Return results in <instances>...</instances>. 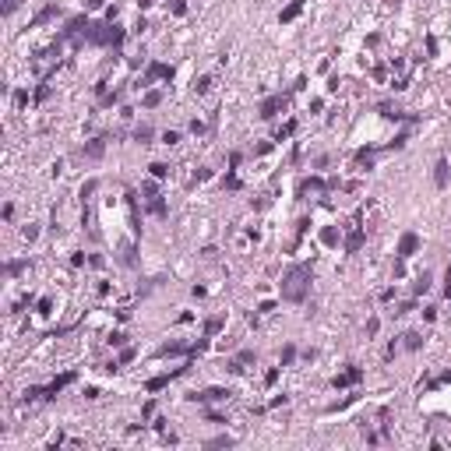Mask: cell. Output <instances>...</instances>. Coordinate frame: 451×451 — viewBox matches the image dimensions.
I'll use <instances>...</instances> for the list:
<instances>
[{
	"mask_svg": "<svg viewBox=\"0 0 451 451\" xmlns=\"http://www.w3.org/2000/svg\"><path fill=\"white\" fill-rule=\"evenodd\" d=\"M377 328H381V321H377V317H370V321H366V328H363V332H366V339H374V335H377Z\"/></svg>",
	"mask_w": 451,
	"mask_h": 451,
	"instance_id": "cell-38",
	"label": "cell"
},
{
	"mask_svg": "<svg viewBox=\"0 0 451 451\" xmlns=\"http://www.w3.org/2000/svg\"><path fill=\"white\" fill-rule=\"evenodd\" d=\"M363 243H366V229H349L346 240H342V247H346V254H356Z\"/></svg>",
	"mask_w": 451,
	"mask_h": 451,
	"instance_id": "cell-13",
	"label": "cell"
},
{
	"mask_svg": "<svg viewBox=\"0 0 451 451\" xmlns=\"http://www.w3.org/2000/svg\"><path fill=\"white\" fill-rule=\"evenodd\" d=\"M194 92H197V95L212 92V74H201V78H194Z\"/></svg>",
	"mask_w": 451,
	"mask_h": 451,
	"instance_id": "cell-24",
	"label": "cell"
},
{
	"mask_svg": "<svg viewBox=\"0 0 451 451\" xmlns=\"http://www.w3.org/2000/svg\"><path fill=\"white\" fill-rule=\"evenodd\" d=\"M321 190H328V183L321 180V177H307V180H300V197H307V194H321Z\"/></svg>",
	"mask_w": 451,
	"mask_h": 451,
	"instance_id": "cell-14",
	"label": "cell"
},
{
	"mask_svg": "<svg viewBox=\"0 0 451 451\" xmlns=\"http://www.w3.org/2000/svg\"><path fill=\"white\" fill-rule=\"evenodd\" d=\"M423 321H437V307H423Z\"/></svg>",
	"mask_w": 451,
	"mask_h": 451,
	"instance_id": "cell-52",
	"label": "cell"
},
{
	"mask_svg": "<svg viewBox=\"0 0 451 451\" xmlns=\"http://www.w3.org/2000/svg\"><path fill=\"white\" fill-rule=\"evenodd\" d=\"M95 187H99V180H89L85 187H81V201H89V197L95 194Z\"/></svg>",
	"mask_w": 451,
	"mask_h": 451,
	"instance_id": "cell-37",
	"label": "cell"
},
{
	"mask_svg": "<svg viewBox=\"0 0 451 451\" xmlns=\"http://www.w3.org/2000/svg\"><path fill=\"white\" fill-rule=\"evenodd\" d=\"M208 177H212V170H197V173H194V183H204Z\"/></svg>",
	"mask_w": 451,
	"mask_h": 451,
	"instance_id": "cell-49",
	"label": "cell"
},
{
	"mask_svg": "<svg viewBox=\"0 0 451 451\" xmlns=\"http://www.w3.org/2000/svg\"><path fill=\"white\" fill-rule=\"evenodd\" d=\"M159 138H162V145H170V148H173V145H180V131H162Z\"/></svg>",
	"mask_w": 451,
	"mask_h": 451,
	"instance_id": "cell-32",
	"label": "cell"
},
{
	"mask_svg": "<svg viewBox=\"0 0 451 451\" xmlns=\"http://www.w3.org/2000/svg\"><path fill=\"white\" fill-rule=\"evenodd\" d=\"M25 268H28V261H7V265H4V275H7V278H18Z\"/></svg>",
	"mask_w": 451,
	"mask_h": 451,
	"instance_id": "cell-22",
	"label": "cell"
},
{
	"mask_svg": "<svg viewBox=\"0 0 451 451\" xmlns=\"http://www.w3.org/2000/svg\"><path fill=\"white\" fill-rule=\"evenodd\" d=\"M395 300V285H388V289H381V303H391Z\"/></svg>",
	"mask_w": 451,
	"mask_h": 451,
	"instance_id": "cell-46",
	"label": "cell"
},
{
	"mask_svg": "<svg viewBox=\"0 0 451 451\" xmlns=\"http://www.w3.org/2000/svg\"><path fill=\"white\" fill-rule=\"evenodd\" d=\"M423 247V240H420V233H413V229H405L402 236H398V243H395V258H413L416 251Z\"/></svg>",
	"mask_w": 451,
	"mask_h": 451,
	"instance_id": "cell-4",
	"label": "cell"
},
{
	"mask_svg": "<svg viewBox=\"0 0 451 451\" xmlns=\"http://www.w3.org/2000/svg\"><path fill=\"white\" fill-rule=\"evenodd\" d=\"M229 395H233L229 388H204V391H190L187 398H190V402H201V405H208V402H226Z\"/></svg>",
	"mask_w": 451,
	"mask_h": 451,
	"instance_id": "cell-8",
	"label": "cell"
},
{
	"mask_svg": "<svg viewBox=\"0 0 451 451\" xmlns=\"http://www.w3.org/2000/svg\"><path fill=\"white\" fill-rule=\"evenodd\" d=\"M170 11L180 18V14H187V4H183V0H173V4H170Z\"/></svg>",
	"mask_w": 451,
	"mask_h": 451,
	"instance_id": "cell-44",
	"label": "cell"
},
{
	"mask_svg": "<svg viewBox=\"0 0 451 451\" xmlns=\"http://www.w3.org/2000/svg\"><path fill=\"white\" fill-rule=\"evenodd\" d=\"M32 99H35V102H46V99H50V85H39Z\"/></svg>",
	"mask_w": 451,
	"mask_h": 451,
	"instance_id": "cell-41",
	"label": "cell"
},
{
	"mask_svg": "<svg viewBox=\"0 0 451 451\" xmlns=\"http://www.w3.org/2000/svg\"><path fill=\"white\" fill-rule=\"evenodd\" d=\"M190 293H194V300H204V296H208V289H204V285H194Z\"/></svg>",
	"mask_w": 451,
	"mask_h": 451,
	"instance_id": "cell-53",
	"label": "cell"
},
{
	"mask_svg": "<svg viewBox=\"0 0 451 451\" xmlns=\"http://www.w3.org/2000/svg\"><path fill=\"white\" fill-rule=\"evenodd\" d=\"M148 173H152V180H170V173H173V170H170V162H152V166H148Z\"/></svg>",
	"mask_w": 451,
	"mask_h": 451,
	"instance_id": "cell-19",
	"label": "cell"
},
{
	"mask_svg": "<svg viewBox=\"0 0 451 451\" xmlns=\"http://www.w3.org/2000/svg\"><path fill=\"white\" fill-rule=\"evenodd\" d=\"M448 183H451V162L441 155V159L434 162V187H437V190H444Z\"/></svg>",
	"mask_w": 451,
	"mask_h": 451,
	"instance_id": "cell-9",
	"label": "cell"
},
{
	"mask_svg": "<svg viewBox=\"0 0 451 451\" xmlns=\"http://www.w3.org/2000/svg\"><path fill=\"white\" fill-rule=\"evenodd\" d=\"M240 162H243V155H240V152H233V155H229V170H236Z\"/></svg>",
	"mask_w": 451,
	"mask_h": 451,
	"instance_id": "cell-56",
	"label": "cell"
},
{
	"mask_svg": "<svg viewBox=\"0 0 451 451\" xmlns=\"http://www.w3.org/2000/svg\"><path fill=\"white\" fill-rule=\"evenodd\" d=\"M271 148H275V145H271V141H261V145H258V148H254V152H258V155H268V152H271Z\"/></svg>",
	"mask_w": 451,
	"mask_h": 451,
	"instance_id": "cell-51",
	"label": "cell"
},
{
	"mask_svg": "<svg viewBox=\"0 0 451 451\" xmlns=\"http://www.w3.org/2000/svg\"><path fill=\"white\" fill-rule=\"evenodd\" d=\"M190 134H194V138L208 134V124H204V120H190Z\"/></svg>",
	"mask_w": 451,
	"mask_h": 451,
	"instance_id": "cell-33",
	"label": "cell"
},
{
	"mask_svg": "<svg viewBox=\"0 0 451 451\" xmlns=\"http://www.w3.org/2000/svg\"><path fill=\"white\" fill-rule=\"evenodd\" d=\"M71 381H74V370H67V374L53 377V381H50V384L43 388V398H57V395H60V391H64V388L71 384Z\"/></svg>",
	"mask_w": 451,
	"mask_h": 451,
	"instance_id": "cell-11",
	"label": "cell"
},
{
	"mask_svg": "<svg viewBox=\"0 0 451 451\" xmlns=\"http://www.w3.org/2000/svg\"><path fill=\"white\" fill-rule=\"evenodd\" d=\"M28 99H32V95H28V89H18V92H14V109H25V106H28Z\"/></svg>",
	"mask_w": 451,
	"mask_h": 451,
	"instance_id": "cell-31",
	"label": "cell"
},
{
	"mask_svg": "<svg viewBox=\"0 0 451 451\" xmlns=\"http://www.w3.org/2000/svg\"><path fill=\"white\" fill-rule=\"evenodd\" d=\"M155 356H162V360H166V356H190V346L187 342H166V346H159Z\"/></svg>",
	"mask_w": 451,
	"mask_h": 451,
	"instance_id": "cell-15",
	"label": "cell"
},
{
	"mask_svg": "<svg viewBox=\"0 0 451 451\" xmlns=\"http://www.w3.org/2000/svg\"><path fill=\"white\" fill-rule=\"evenodd\" d=\"M430 289V271H423V275H416V282H413V293L420 296V293H427Z\"/></svg>",
	"mask_w": 451,
	"mask_h": 451,
	"instance_id": "cell-28",
	"label": "cell"
},
{
	"mask_svg": "<svg viewBox=\"0 0 451 451\" xmlns=\"http://www.w3.org/2000/svg\"><path fill=\"white\" fill-rule=\"evenodd\" d=\"M138 7H152V0H138Z\"/></svg>",
	"mask_w": 451,
	"mask_h": 451,
	"instance_id": "cell-58",
	"label": "cell"
},
{
	"mask_svg": "<svg viewBox=\"0 0 451 451\" xmlns=\"http://www.w3.org/2000/svg\"><path fill=\"white\" fill-rule=\"evenodd\" d=\"M152 413H155V402H152V398H148V402H145V405H141V416H152Z\"/></svg>",
	"mask_w": 451,
	"mask_h": 451,
	"instance_id": "cell-54",
	"label": "cell"
},
{
	"mask_svg": "<svg viewBox=\"0 0 451 451\" xmlns=\"http://www.w3.org/2000/svg\"><path fill=\"white\" fill-rule=\"evenodd\" d=\"M339 240H342V229L339 226H324L321 229V243H324V247H339Z\"/></svg>",
	"mask_w": 451,
	"mask_h": 451,
	"instance_id": "cell-17",
	"label": "cell"
},
{
	"mask_svg": "<svg viewBox=\"0 0 451 451\" xmlns=\"http://www.w3.org/2000/svg\"><path fill=\"white\" fill-rule=\"evenodd\" d=\"M81 395H85V398H99V388H95V384H89V388L81 391Z\"/></svg>",
	"mask_w": 451,
	"mask_h": 451,
	"instance_id": "cell-57",
	"label": "cell"
},
{
	"mask_svg": "<svg viewBox=\"0 0 451 451\" xmlns=\"http://www.w3.org/2000/svg\"><path fill=\"white\" fill-rule=\"evenodd\" d=\"M222 328H226V317H208V321H204V335L212 339V335L222 332Z\"/></svg>",
	"mask_w": 451,
	"mask_h": 451,
	"instance_id": "cell-20",
	"label": "cell"
},
{
	"mask_svg": "<svg viewBox=\"0 0 451 451\" xmlns=\"http://www.w3.org/2000/svg\"><path fill=\"white\" fill-rule=\"evenodd\" d=\"M99 7H106V0H85V11H99Z\"/></svg>",
	"mask_w": 451,
	"mask_h": 451,
	"instance_id": "cell-48",
	"label": "cell"
},
{
	"mask_svg": "<svg viewBox=\"0 0 451 451\" xmlns=\"http://www.w3.org/2000/svg\"><path fill=\"white\" fill-rule=\"evenodd\" d=\"M296 360V346L289 342V346H282V353H278V366H289Z\"/></svg>",
	"mask_w": 451,
	"mask_h": 451,
	"instance_id": "cell-23",
	"label": "cell"
},
{
	"mask_svg": "<svg viewBox=\"0 0 451 451\" xmlns=\"http://www.w3.org/2000/svg\"><path fill=\"white\" fill-rule=\"evenodd\" d=\"M141 197H145V204H148V212L155 215V219H170V204H166V197L159 194V187H155V180H145L141 183Z\"/></svg>",
	"mask_w": 451,
	"mask_h": 451,
	"instance_id": "cell-2",
	"label": "cell"
},
{
	"mask_svg": "<svg viewBox=\"0 0 451 451\" xmlns=\"http://www.w3.org/2000/svg\"><path fill=\"white\" fill-rule=\"evenodd\" d=\"M310 226H314V222H310V215H303V219H300V222H296V233H300V236H303V233H307V229H310Z\"/></svg>",
	"mask_w": 451,
	"mask_h": 451,
	"instance_id": "cell-45",
	"label": "cell"
},
{
	"mask_svg": "<svg viewBox=\"0 0 451 451\" xmlns=\"http://www.w3.org/2000/svg\"><path fill=\"white\" fill-rule=\"evenodd\" d=\"M405 141H409V131H398V134H395V141H391L388 148H391V152H398V148H405Z\"/></svg>",
	"mask_w": 451,
	"mask_h": 451,
	"instance_id": "cell-34",
	"label": "cell"
},
{
	"mask_svg": "<svg viewBox=\"0 0 451 451\" xmlns=\"http://www.w3.org/2000/svg\"><path fill=\"white\" fill-rule=\"evenodd\" d=\"M204 420H208V423H219V427H222V423H229V416L215 413V409H208V413H204Z\"/></svg>",
	"mask_w": 451,
	"mask_h": 451,
	"instance_id": "cell-36",
	"label": "cell"
},
{
	"mask_svg": "<svg viewBox=\"0 0 451 451\" xmlns=\"http://www.w3.org/2000/svg\"><path fill=\"white\" fill-rule=\"evenodd\" d=\"M162 102V92H155V89H145V95H141V106H148V109H155Z\"/></svg>",
	"mask_w": 451,
	"mask_h": 451,
	"instance_id": "cell-21",
	"label": "cell"
},
{
	"mask_svg": "<svg viewBox=\"0 0 451 451\" xmlns=\"http://www.w3.org/2000/svg\"><path fill=\"white\" fill-rule=\"evenodd\" d=\"M222 187H226V190H240V187H243V183H240V177H236V170H226Z\"/></svg>",
	"mask_w": 451,
	"mask_h": 451,
	"instance_id": "cell-27",
	"label": "cell"
},
{
	"mask_svg": "<svg viewBox=\"0 0 451 451\" xmlns=\"http://www.w3.org/2000/svg\"><path fill=\"white\" fill-rule=\"evenodd\" d=\"M303 7H307V0H289V7H282V14H278V21H282V25H289V21H296Z\"/></svg>",
	"mask_w": 451,
	"mask_h": 451,
	"instance_id": "cell-16",
	"label": "cell"
},
{
	"mask_svg": "<svg viewBox=\"0 0 451 451\" xmlns=\"http://www.w3.org/2000/svg\"><path fill=\"white\" fill-rule=\"evenodd\" d=\"M427 53H430V57L437 53V39H434V35H427Z\"/></svg>",
	"mask_w": 451,
	"mask_h": 451,
	"instance_id": "cell-55",
	"label": "cell"
},
{
	"mask_svg": "<svg viewBox=\"0 0 451 451\" xmlns=\"http://www.w3.org/2000/svg\"><path fill=\"white\" fill-rule=\"evenodd\" d=\"M81 155H85V159H92V162H95V159H102V155H106V138H89L85 145H81Z\"/></svg>",
	"mask_w": 451,
	"mask_h": 451,
	"instance_id": "cell-12",
	"label": "cell"
},
{
	"mask_svg": "<svg viewBox=\"0 0 451 451\" xmlns=\"http://www.w3.org/2000/svg\"><path fill=\"white\" fill-rule=\"evenodd\" d=\"M116 18H120V7H116V4H113V7H106V21H116Z\"/></svg>",
	"mask_w": 451,
	"mask_h": 451,
	"instance_id": "cell-50",
	"label": "cell"
},
{
	"mask_svg": "<svg viewBox=\"0 0 451 451\" xmlns=\"http://www.w3.org/2000/svg\"><path fill=\"white\" fill-rule=\"evenodd\" d=\"M229 444H233V437H229V434H222V437L208 441V448H229Z\"/></svg>",
	"mask_w": 451,
	"mask_h": 451,
	"instance_id": "cell-40",
	"label": "cell"
},
{
	"mask_svg": "<svg viewBox=\"0 0 451 451\" xmlns=\"http://www.w3.org/2000/svg\"><path fill=\"white\" fill-rule=\"evenodd\" d=\"M402 346H405L409 353H416V349H423V335H420V332H405V335H402Z\"/></svg>",
	"mask_w": 451,
	"mask_h": 451,
	"instance_id": "cell-18",
	"label": "cell"
},
{
	"mask_svg": "<svg viewBox=\"0 0 451 451\" xmlns=\"http://www.w3.org/2000/svg\"><path fill=\"white\" fill-rule=\"evenodd\" d=\"M310 282H314V268L310 265H289L282 275V300H289V303H303L307 293H310Z\"/></svg>",
	"mask_w": 451,
	"mask_h": 451,
	"instance_id": "cell-1",
	"label": "cell"
},
{
	"mask_svg": "<svg viewBox=\"0 0 451 451\" xmlns=\"http://www.w3.org/2000/svg\"><path fill=\"white\" fill-rule=\"evenodd\" d=\"M60 14H64V11H60V7H57V4H46V7H43V11H35V18H32V21H28V28H43V25H46V21H57V18H60Z\"/></svg>",
	"mask_w": 451,
	"mask_h": 451,
	"instance_id": "cell-10",
	"label": "cell"
},
{
	"mask_svg": "<svg viewBox=\"0 0 451 451\" xmlns=\"http://www.w3.org/2000/svg\"><path fill=\"white\" fill-rule=\"evenodd\" d=\"M278 374H282V366H271V370H268V374H265V384H268V388H271V384H275V381H278Z\"/></svg>",
	"mask_w": 451,
	"mask_h": 451,
	"instance_id": "cell-43",
	"label": "cell"
},
{
	"mask_svg": "<svg viewBox=\"0 0 451 451\" xmlns=\"http://www.w3.org/2000/svg\"><path fill=\"white\" fill-rule=\"evenodd\" d=\"M285 402H289V395H275V398L268 402V409H278V405H285Z\"/></svg>",
	"mask_w": 451,
	"mask_h": 451,
	"instance_id": "cell-47",
	"label": "cell"
},
{
	"mask_svg": "<svg viewBox=\"0 0 451 451\" xmlns=\"http://www.w3.org/2000/svg\"><path fill=\"white\" fill-rule=\"evenodd\" d=\"M106 342H109L113 349H124V346H127V335H124V332H109V335H106Z\"/></svg>",
	"mask_w": 451,
	"mask_h": 451,
	"instance_id": "cell-30",
	"label": "cell"
},
{
	"mask_svg": "<svg viewBox=\"0 0 451 451\" xmlns=\"http://www.w3.org/2000/svg\"><path fill=\"white\" fill-rule=\"evenodd\" d=\"M296 134V120H285V124L278 127V134H275V141H285V138H293Z\"/></svg>",
	"mask_w": 451,
	"mask_h": 451,
	"instance_id": "cell-25",
	"label": "cell"
},
{
	"mask_svg": "<svg viewBox=\"0 0 451 451\" xmlns=\"http://www.w3.org/2000/svg\"><path fill=\"white\" fill-rule=\"evenodd\" d=\"M85 265H89L85 251H74V254H71V268H85Z\"/></svg>",
	"mask_w": 451,
	"mask_h": 451,
	"instance_id": "cell-35",
	"label": "cell"
},
{
	"mask_svg": "<svg viewBox=\"0 0 451 451\" xmlns=\"http://www.w3.org/2000/svg\"><path fill=\"white\" fill-rule=\"evenodd\" d=\"M173 74H177V71H173V64H148V71H145V78L138 81V85H134V89L141 92V89H148V85H155V81H173Z\"/></svg>",
	"mask_w": 451,
	"mask_h": 451,
	"instance_id": "cell-3",
	"label": "cell"
},
{
	"mask_svg": "<svg viewBox=\"0 0 451 451\" xmlns=\"http://www.w3.org/2000/svg\"><path fill=\"white\" fill-rule=\"evenodd\" d=\"M152 138H155V131H152V127H148V124H145V127H138V131H134V141H138V145H152Z\"/></svg>",
	"mask_w": 451,
	"mask_h": 451,
	"instance_id": "cell-26",
	"label": "cell"
},
{
	"mask_svg": "<svg viewBox=\"0 0 451 451\" xmlns=\"http://www.w3.org/2000/svg\"><path fill=\"white\" fill-rule=\"evenodd\" d=\"M360 381H363V370H360L356 363H349L346 370H339V374L332 377V388H339V391H342V388H349V384H360Z\"/></svg>",
	"mask_w": 451,
	"mask_h": 451,
	"instance_id": "cell-7",
	"label": "cell"
},
{
	"mask_svg": "<svg viewBox=\"0 0 451 451\" xmlns=\"http://www.w3.org/2000/svg\"><path fill=\"white\" fill-rule=\"evenodd\" d=\"M134 356H138V349H131V346H127L124 353H120V360H116V363H120V366H124V363H131Z\"/></svg>",
	"mask_w": 451,
	"mask_h": 451,
	"instance_id": "cell-42",
	"label": "cell"
},
{
	"mask_svg": "<svg viewBox=\"0 0 451 451\" xmlns=\"http://www.w3.org/2000/svg\"><path fill=\"white\" fill-rule=\"evenodd\" d=\"M21 236H25V240H28V243H32V240H35V236H39V226H35V222H28V226H25V229H21Z\"/></svg>",
	"mask_w": 451,
	"mask_h": 451,
	"instance_id": "cell-39",
	"label": "cell"
},
{
	"mask_svg": "<svg viewBox=\"0 0 451 451\" xmlns=\"http://www.w3.org/2000/svg\"><path fill=\"white\" fill-rule=\"evenodd\" d=\"M35 314H39V317H50V314H53V296H43V300H39V303H35Z\"/></svg>",
	"mask_w": 451,
	"mask_h": 451,
	"instance_id": "cell-29",
	"label": "cell"
},
{
	"mask_svg": "<svg viewBox=\"0 0 451 451\" xmlns=\"http://www.w3.org/2000/svg\"><path fill=\"white\" fill-rule=\"evenodd\" d=\"M187 366H190V363L177 366V370H166V374H159V377H148V381H145V391H162V388H170V381H177L180 374H187Z\"/></svg>",
	"mask_w": 451,
	"mask_h": 451,
	"instance_id": "cell-6",
	"label": "cell"
},
{
	"mask_svg": "<svg viewBox=\"0 0 451 451\" xmlns=\"http://www.w3.org/2000/svg\"><path fill=\"white\" fill-rule=\"evenodd\" d=\"M285 102H289V95H268V99H261L258 116H261V120H275V116L285 109Z\"/></svg>",
	"mask_w": 451,
	"mask_h": 451,
	"instance_id": "cell-5",
	"label": "cell"
}]
</instances>
